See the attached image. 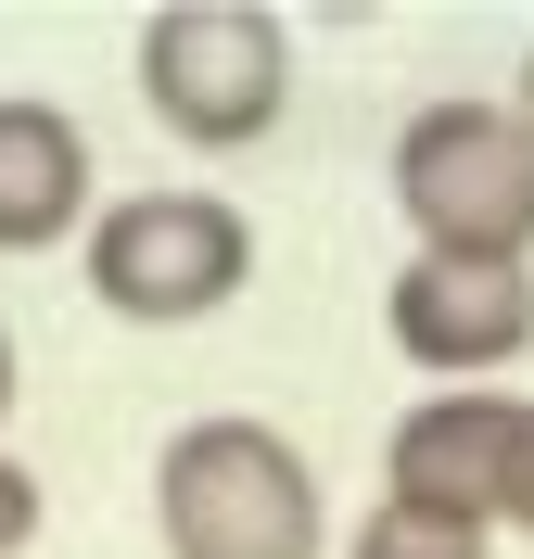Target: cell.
I'll use <instances>...</instances> for the list:
<instances>
[{
  "mask_svg": "<svg viewBox=\"0 0 534 559\" xmlns=\"http://www.w3.org/2000/svg\"><path fill=\"white\" fill-rule=\"evenodd\" d=\"M153 534H166V559H331L319 457L254 407L178 419L153 457Z\"/></svg>",
  "mask_w": 534,
  "mask_h": 559,
  "instance_id": "1",
  "label": "cell"
},
{
  "mask_svg": "<svg viewBox=\"0 0 534 559\" xmlns=\"http://www.w3.org/2000/svg\"><path fill=\"white\" fill-rule=\"evenodd\" d=\"M394 216L407 254L534 267V128L509 115V90H446L394 128Z\"/></svg>",
  "mask_w": 534,
  "mask_h": 559,
  "instance_id": "2",
  "label": "cell"
},
{
  "mask_svg": "<svg viewBox=\"0 0 534 559\" xmlns=\"http://www.w3.org/2000/svg\"><path fill=\"white\" fill-rule=\"evenodd\" d=\"M141 103L191 153H254L293 115V26L268 0H166L141 13Z\"/></svg>",
  "mask_w": 534,
  "mask_h": 559,
  "instance_id": "3",
  "label": "cell"
},
{
  "mask_svg": "<svg viewBox=\"0 0 534 559\" xmlns=\"http://www.w3.org/2000/svg\"><path fill=\"white\" fill-rule=\"evenodd\" d=\"M76 267H90V306L103 318H128V331H191V318L242 306L254 216L229 204V191H103Z\"/></svg>",
  "mask_w": 534,
  "mask_h": 559,
  "instance_id": "4",
  "label": "cell"
},
{
  "mask_svg": "<svg viewBox=\"0 0 534 559\" xmlns=\"http://www.w3.org/2000/svg\"><path fill=\"white\" fill-rule=\"evenodd\" d=\"M382 344L420 369L432 394L509 382L534 344V267H471V254H407L382 293Z\"/></svg>",
  "mask_w": 534,
  "mask_h": 559,
  "instance_id": "5",
  "label": "cell"
},
{
  "mask_svg": "<svg viewBox=\"0 0 534 559\" xmlns=\"http://www.w3.org/2000/svg\"><path fill=\"white\" fill-rule=\"evenodd\" d=\"M509 457H522V394H407V419L382 432V496L446 509V522H509Z\"/></svg>",
  "mask_w": 534,
  "mask_h": 559,
  "instance_id": "6",
  "label": "cell"
},
{
  "mask_svg": "<svg viewBox=\"0 0 534 559\" xmlns=\"http://www.w3.org/2000/svg\"><path fill=\"white\" fill-rule=\"evenodd\" d=\"M103 216V166L90 128L38 90H0V254H64Z\"/></svg>",
  "mask_w": 534,
  "mask_h": 559,
  "instance_id": "7",
  "label": "cell"
},
{
  "mask_svg": "<svg viewBox=\"0 0 534 559\" xmlns=\"http://www.w3.org/2000/svg\"><path fill=\"white\" fill-rule=\"evenodd\" d=\"M344 559H497L484 522H446V509H407V496H369L344 534Z\"/></svg>",
  "mask_w": 534,
  "mask_h": 559,
  "instance_id": "8",
  "label": "cell"
},
{
  "mask_svg": "<svg viewBox=\"0 0 534 559\" xmlns=\"http://www.w3.org/2000/svg\"><path fill=\"white\" fill-rule=\"evenodd\" d=\"M38 522H51L38 471H26V457H0V559H26V547H38Z\"/></svg>",
  "mask_w": 534,
  "mask_h": 559,
  "instance_id": "9",
  "label": "cell"
},
{
  "mask_svg": "<svg viewBox=\"0 0 534 559\" xmlns=\"http://www.w3.org/2000/svg\"><path fill=\"white\" fill-rule=\"evenodd\" d=\"M509 522L534 534V394H522V457H509Z\"/></svg>",
  "mask_w": 534,
  "mask_h": 559,
  "instance_id": "10",
  "label": "cell"
},
{
  "mask_svg": "<svg viewBox=\"0 0 534 559\" xmlns=\"http://www.w3.org/2000/svg\"><path fill=\"white\" fill-rule=\"evenodd\" d=\"M26 407V356H13V331H0V419Z\"/></svg>",
  "mask_w": 534,
  "mask_h": 559,
  "instance_id": "11",
  "label": "cell"
},
{
  "mask_svg": "<svg viewBox=\"0 0 534 559\" xmlns=\"http://www.w3.org/2000/svg\"><path fill=\"white\" fill-rule=\"evenodd\" d=\"M509 115H522V128H534V51H522V76H509Z\"/></svg>",
  "mask_w": 534,
  "mask_h": 559,
  "instance_id": "12",
  "label": "cell"
}]
</instances>
